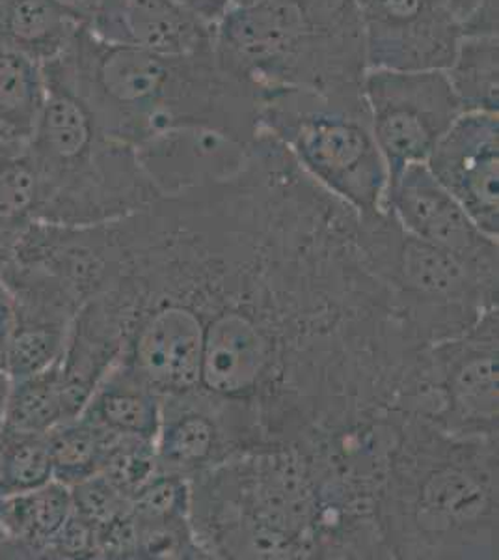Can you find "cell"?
<instances>
[{
    "mask_svg": "<svg viewBox=\"0 0 499 560\" xmlns=\"http://www.w3.org/2000/svg\"><path fill=\"white\" fill-rule=\"evenodd\" d=\"M171 292L203 327L198 388L263 448L392 411L425 346L369 268L358 211L261 131L234 173L176 192Z\"/></svg>",
    "mask_w": 499,
    "mask_h": 560,
    "instance_id": "6da1fadb",
    "label": "cell"
},
{
    "mask_svg": "<svg viewBox=\"0 0 499 560\" xmlns=\"http://www.w3.org/2000/svg\"><path fill=\"white\" fill-rule=\"evenodd\" d=\"M499 438L403 413L375 497L388 560H498Z\"/></svg>",
    "mask_w": 499,
    "mask_h": 560,
    "instance_id": "7a4b0ae2",
    "label": "cell"
},
{
    "mask_svg": "<svg viewBox=\"0 0 499 560\" xmlns=\"http://www.w3.org/2000/svg\"><path fill=\"white\" fill-rule=\"evenodd\" d=\"M51 68L110 137L144 147L177 129H207L250 144L260 128V92L222 68L211 51L165 57L107 44L84 26Z\"/></svg>",
    "mask_w": 499,
    "mask_h": 560,
    "instance_id": "3957f363",
    "label": "cell"
},
{
    "mask_svg": "<svg viewBox=\"0 0 499 560\" xmlns=\"http://www.w3.org/2000/svg\"><path fill=\"white\" fill-rule=\"evenodd\" d=\"M189 486L205 559H321L323 477L308 446L242 454Z\"/></svg>",
    "mask_w": 499,
    "mask_h": 560,
    "instance_id": "277c9868",
    "label": "cell"
},
{
    "mask_svg": "<svg viewBox=\"0 0 499 560\" xmlns=\"http://www.w3.org/2000/svg\"><path fill=\"white\" fill-rule=\"evenodd\" d=\"M222 68L261 94L364 92L367 52L353 0H247L215 23Z\"/></svg>",
    "mask_w": 499,
    "mask_h": 560,
    "instance_id": "5b68a950",
    "label": "cell"
},
{
    "mask_svg": "<svg viewBox=\"0 0 499 560\" xmlns=\"http://www.w3.org/2000/svg\"><path fill=\"white\" fill-rule=\"evenodd\" d=\"M45 75L49 94L25 144L39 178V223H108L163 197L136 148L110 137L55 68Z\"/></svg>",
    "mask_w": 499,
    "mask_h": 560,
    "instance_id": "8992f818",
    "label": "cell"
},
{
    "mask_svg": "<svg viewBox=\"0 0 499 560\" xmlns=\"http://www.w3.org/2000/svg\"><path fill=\"white\" fill-rule=\"evenodd\" d=\"M260 128L278 140L304 173L361 217L385 211L390 176L364 92L353 96L310 90L265 92Z\"/></svg>",
    "mask_w": 499,
    "mask_h": 560,
    "instance_id": "52a82bcc",
    "label": "cell"
},
{
    "mask_svg": "<svg viewBox=\"0 0 499 560\" xmlns=\"http://www.w3.org/2000/svg\"><path fill=\"white\" fill-rule=\"evenodd\" d=\"M360 243L369 268L425 348L470 331L499 308V273L417 240L388 210L361 217Z\"/></svg>",
    "mask_w": 499,
    "mask_h": 560,
    "instance_id": "ba28073f",
    "label": "cell"
},
{
    "mask_svg": "<svg viewBox=\"0 0 499 560\" xmlns=\"http://www.w3.org/2000/svg\"><path fill=\"white\" fill-rule=\"evenodd\" d=\"M499 308L421 351L395 411L456 438H499Z\"/></svg>",
    "mask_w": 499,
    "mask_h": 560,
    "instance_id": "9c48e42d",
    "label": "cell"
},
{
    "mask_svg": "<svg viewBox=\"0 0 499 560\" xmlns=\"http://www.w3.org/2000/svg\"><path fill=\"white\" fill-rule=\"evenodd\" d=\"M364 100L390 184L425 165L464 113L443 70H367Z\"/></svg>",
    "mask_w": 499,
    "mask_h": 560,
    "instance_id": "30bf717a",
    "label": "cell"
},
{
    "mask_svg": "<svg viewBox=\"0 0 499 560\" xmlns=\"http://www.w3.org/2000/svg\"><path fill=\"white\" fill-rule=\"evenodd\" d=\"M369 70H445L461 39L449 0H353Z\"/></svg>",
    "mask_w": 499,
    "mask_h": 560,
    "instance_id": "8fae6325",
    "label": "cell"
},
{
    "mask_svg": "<svg viewBox=\"0 0 499 560\" xmlns=\"http://www.w3.org/2000/svg\"><path fill=\"white\" fill-rule=\"evenodd\" d=\"M487 236L499 237V118L464 110L425 163Z\"/></svg>",
    "mask_w": 499,
    "mask_h": 560,
    "instance_id": "7c38bea8",
    "label": "cell"
},
{
    "mask_svg": "<svg viewBox=\"0 0 499 560\" xmlns=\"http://www.w3.org/2000/svg\"><path fill=\"white\" fill-rule=\"evenodd\" d=\"M248 454L247 441L226 406L202 388L163 396L155 438L157 472L198 477Z\"/></svg>",
    "mask_w": 499,
    "mask_h": 560,
    "instance_id": "4fadbf2b",
    "label": "cell"
},
{
    "mask_svg": "<svg viewBox=\"0 0 499 560\" xmlns=\"http://www.w3.org/2000/svg\"><path fill=\"white\" fill-rule=\"evenodd\" d=\"M385 210L417 240L443 248L475 268L499 273L498 240L475 224L425 165H412L388 187Z\"/></svg>",
    "mask_w": 499,
    "mask_h": 560,
    "instance_id": "5bb4252c",
    "label": "cell"
},
{
    "mask_svg": "<svg viewBox=\"0 0 499 560\" xmlns=\"http://www.w3.org/2000/svg\"><path fill=\"white\" fill-rule=\"evenodd\" d=\"M0 280L7 284L13 308L8 376H28L60 361L81 306L49 275L23 264H8Z\"/></svg>",
    "mask_w": 499,
    "mask_h": 560,
    "instance_id": "9a60e30c",
    "label": "cell"
},
{
    "mask_svg": "<svg viewBox=\"0 0 499 560\" xmlns=\"http://www.w3.org/2000/svg\"><path fill=\"white\" fill-rule=\"evenodd\" d=\"M86 28L107 44L165 57H189L215 45V25L177 0H90Z\"/></svg>",
    "mask_w": 499,
    "mask_h": 560,
    "instance_id": "2e32d148",
    "label": "cell"
},
{
    "mask_svg": "<svg viewBox=\"0 0 499 560\" xmlns=\"http://www.w3.org/2000/svg\"><path fill=\"white\" fill-rule=\"evenodd\" d=\"M126 337L127 316L107 293H97L79 308L60 357L68 419L83 411L97 383L118 363Z\"/></svg>",
    "mask_w": 499,
    "mask_h": 560,
    "instance_id": "e0dca14e",
    "label": "cell"
},
{
    "mask_svg": "<svg viewBox=\"0 0 499 560\" xmlns=\"http://www.w3.org/2000/svg\"><path fill=\"white\" fill-rule=\"evenodd\" d=\"M250 144L207 129H177L155 137L136 152L165 197L234 173Z\"/></svg>",
    "mask_w": 499,
    "mask_h": 560,
    "instance_id": "ac0fdd59",
    "label": "cell"
},
{
    "mask_svg": "<svg viewBox=\"0 0 499 560\" xmlns=\"http://www.w3.org/2000/svg\"><path fill=\"white\" fill-rule=\"evenodd\" d=\"M88 23V8L75 0H0V47L51 65L70 51Z\"/></svg>",
    "mask_w": 499,
    "mask_h": 560,
    "instance_id": "d6986e66",
    "label": "cell"
},
{
    "mask_svg": "<svg viewBox=\"0 0 499 560\" xmlns=\"http://www.w3.org/2000/svg\"><path fill=\"white\" fill-rule=\"evenodd\" d=\"M71 512V490L57 480L0 499V559H45L47 546Z\"/></svg>",
    "mask_w": 499,
    "mask_h": 560,
    "instance_id": "ffe728a7",
    "label": "cell"
},
{
    "mask_svg": "<svg viewBox=\"0 0 499 560\" xmlns=\"http://www.w3.org/2000/svg\"><path fill=\"white\" fill-rule=\"evenodd\" d=\"M161 401L163 396L155 388L118 361L97 383L79 415L120 438L155 441Z\"/></svg>",
    "mask_w": 499,
    "mask_h": 560,
    "instance_id": "44dd1931",
    "label": "cell"
},
{
    "mask_svg": "<svg viewBox=\"0 0 499 560\" xmlns=\"http://www.w3.org/2000/svg\"><path fill=\"white\" fill-rule=\"evenodd\" d=\"M49 86L45 66L0 47V142L25 147L38 126Z\"/></svg>",
    "mask_w": 499,
    "mask_h": 560,
    "instance_id": "7402d4cb",
    "label": "cell"
},
{
    "mask_svg": "<svg viewBox=\"0 0 499 560\" xmlns=\"http://www.w3.org/2000/svg\"><path fill=\"white\" fill-rule=\"evenodd\" d=\"M39 178L25 147L0 142V271L39 223Z\"/></svg>",
    "mask_w": 499,
    "mask_h": 560,
    "instance_id": "603a6c76",
    "label": "cell"
},
{
    "mask_svg": "<svg viewBox=\"0 0 499 560\" xmlns=\"http://www.w3.org/2000/svg\"><path fill=\"white\" fill-rule=\"evenodd\" d=\"M443 71L464 110L498 113V33H462Z\"/></svg>",
    "mask_w": 499,
    "mask_h": 560,
    "instance_id": "cb8c5ba5",
    "label": "cell"
},
{
    "mask_svg": "<svg viewBox=\"0 0 499 560\" xmlns=\"http://www.w3.org/2000/svg\"><path fill=\"white\" fill-rule=\"evenodd\" d=\"M45 438L51 454L52 478L71 488L102 472L108 451L120 435L76 415L58 422Z\"/></svg>",
    "mask_w": 499,
    "mask_h": 560,
    "instance_id": "d4e9b609",
    "label": "cell"
},
{
    "mask_svg": "<svg viewBox=\"0 0 499 560\" xmlns=\"http://www.w3.org/2000/svg\"><path fill=\"white\" fill-rule=\"evenodd\" d=\"M66 419L60 361L28 376L12 380L2 428L47 433Z\"/></svg>",
    "mask_w": 499,
    "mask_h": 560,
    "instance_id": "484cf974",
    "label": "cell"
},
{
    "mask_svg": "<svg viewBox=\"0 0 499 560\" xmlns=\"http://www.w3.org/2000/svg\"><path fill=\"white\" fill-rule=\"evenodd\" d=\"M51 454L45 433L0 428V499L49 485Z\"/></svg>",
    "mask_w": 499,
    "mask_h": 560,
    "instance_id": "4316f807",
    "label": "cell"
},
{
    "mask_svg": "<svg viewBox=\"0 0 499 560\" xmlns=\"http://www.w3.org/2000/svg\"><path fill=\"white\" fill-rule=\"evenodd\" d=\"M155 472V441L116 438L99 475L131 499Z\"/></svg>",
    "mask_w": 499,
    "mask_h": 560,
    "instance_id": "83f0119b",
    "label": "cell"
},
{
    "mask_svg": "<svg viewBox=\"0 0 499 560\" xmlns=\"http://www.w3.org/2000/svg\"><path fill=\"white\" fill-rule=\"evenodd\" d=\"M73 512L94 528L115 522L129 512L131 499L110 485L103 475H94L79 485L71 486Z\"/></svg>",
    "mask_w": 499,
    "mask_h": 560,
    "instance_id": "f1b7e54d",
    "label": "cell"
},
{
    "mask_svg": "<svg viewBox=\"0 0 499 560\" xmlns=\"http://www.w3.org/2000/svg\"><path fill=\"white\" fill-rule=\"evenodd\" d=\"M58 559H97L95 528L86 520L71 512L57 536L45 551V560Z\"/></svg>",
    "mask_w": 499,
    "mask_h": 560,
    "instance_id": "f546056e",
    "label": "cell"
},
{
    "mask_svg": "<svg viewBox=\"0 0 499 560\" xmlns=\"http://www.w3.org/2000/svg\"><path fill=\"white\" fill-rule=\"evenodd\" d=\"M462 33H498V0H449Z\"/></svg>",
    "mask_w": 499,
    "mask_h": 560,
    "instance_id": "4dcf8cb0",
    "label": "cell"
},
{
    "mask_svg": "<svg viewBox=\"0 0 499 560\" xmlns=\"http://www.w3.org/2000/svg\"><path fill=\"white\" fill-rule=\"evenodd\" d=\"M13 308L7 284L0 280V370L7 372L8 350L12 340Z\"/></svg>",
    "mask_w": 499,
    "mask_h": 560,
    "instance_id": "1f68e13d",
    "label": "cell"
},
{
    "mask_svg": "<svg viewBox=\"0 0 499 560\" xmlns=\"http://www.w3.org/2000/svg\"><path fill=\"white\" fill-rule=\"evenodd\" d=\"M177 2L198 13L200 18L213 25L221 20L222 13L226 12L231 4L229 0H177Z\"/></svg>",
    "mask_w": 499,
    "mask_h": 560,
    "instance_id": "d6a6232c",
    "label": "cell"
},
{
    "mask_svg": "<svg viewBox=\"0 0 499 560\" xmlns=\"http://www.w3.org/2000/svg\"><path fill=\"white\" fill-rule=\"evenodd\" d=\"M10 383H12V377L8 376V372H4V370H0V428H2V422H4Z\"/></svg>",
    "mask_w": 499,
    "mask_h": 560,
    "instance_id": "836d02e7",
    "label": "cell"
},
{
    "mask_svg": "<svg viewBox=\"0 0 499 560\" xmlns=\"http://www.w3.org/2000/svg\"><path fill=\"white\" fill-rule=\"evenodd\" d=\"M75 2H81V4H84V7L88 8L90 0H75Z\"/></svg>",
    "mask_w": 499,
    "mask_h": 560,
    "instance_id": "e575fe53",
    "label": "cell"
}]
</instances>
